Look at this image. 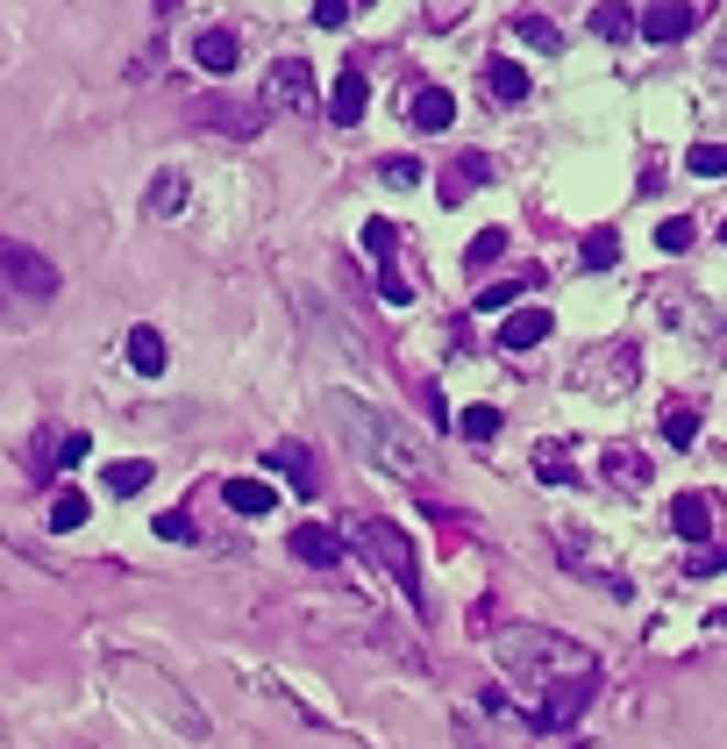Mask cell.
I'll return each instance as SVG.
<instances>
[{"instance_id":"obj_40","label":"cell","mask_w":727,"mask_h":749,"mask_svg":"<svg viewBox=\"0 0 727 749\" xmlns=\"http://www.w3.org/2000/svg\"><path fill=\"white\" fill-rule=\"evenodd\" d=\"M714 628H727V607H714Z\"/></svg>"},{"instance_id":"obj_25","label":"cell","mask_w":727,"mask_h":749,"mask_svg":"<svg viewBox=\"0 0 727 749\" xmlns=\"http://www.w3.org/2000/svg\"><path fill=\"white\" fill-rule=\"evenodd\" d=\"M86 514H94V500H86V492H57V500H51V529H57V535L86 529Z\"/></svg>"},{"instance_id":"obj_6","label":"cell","mask_w":727,"mask_h":749,"mask_svg":"<svg viewBox=\"0 0 727 749\" xmlns=\"http://www.w3.org/2000/svg\"><path fill=\"white\" fill-rule=\"evenodd\" d=\"M0 279H8L14 293H29V300L57 293V264L43 258V250H29V243H8V236H0Z\"/></svg>"},{"instance_id":"obj_20","label":"cell","mask_w":727,"mask_h":749,"mask_svg":"<svg viewBox=\"0 0 727 749\" xmlns=\"http://www.w3.org/2000/svg\"><path fill=\"white\" fill-rule=\"evenodd\" d=\"M129 365L143 371V379H158V371H164V336H158L150 322H135V328H129Z\"/></svg>"},{"instance_id":"obj_34","label":"cell","mask_w":727,"mask_h":749,"mask_svg":"<svg viewBox=\"0 0 727 749\" xmlns=\"http://www.w3.org/2000/svg\"><path fill=\"white\" fill-rule=\"evenodd\" d=\"M364 250H371V258H392V221H364Z\"/></svg>"},{"instance_id":"obj_31","label":"cell","mask_w":727,"mask_h":749,"mask_svg":"<svg viewBox=\"0 0 727 749\" xmlns=\"http://www.w3.org/2000/svg\"><path fill=\"white\" fill-rule=\"evenodd\" d=\"M513 29H521V36L535 43V51H556V22H542V14H521Z\"/></svg>"},{"instance_id":"obj_36","label":"cell","mask_w":727,"mask_h":749,"mask_svg":"<svg viewBox=\"0 0 727 749\" xmlns=\"http://www.w3.org/2000/svg\"><path fill=\"white\" fill-rule=\"evenodd\" d=\"M158 535H164V543H193V521L172 507V514H158Z\"/></svg>"},{"instance_id":"obj_2","label":"cell","mask_w":727,"mask_h":749,"mask_svg":"<svg viewBox=\"0 0 727 749\" xmlns=\"http://www.w3.org/2000/svg\"><path fill=\"white\" fill-rule=\"evenodd\" d=\"M499 664L513 679H535V685H564L578 671H599L593 650L571 636H550V628H499Z\"/></svg>"},{"instance_id":"obj_10","label":"cell","mask_w":727,"mask_h":749,"mask_svg":"<svg viewBox=\"0 0 727 749\" xmlns=\"http://www.w3.org/2000/svg\"><path fill=\"white\" fill-rule=\"evenodd\" d=\"M193 65L215 72V79H229V72L242 65V43L229 36V29H200V36H193Z\"/></svg>"},{"instance_id":"obj_33","label":"cell","mask_w":727,"mask_h":749,"mask_svg":"<svg viewBox=\"0 0 727 749\" xmlns=\"http://www.w3.org/2000/svg\"><path fill=\"white\" fill-rule=\"evenodd\" d=\"M86 457H94V436L65 428V436H57V464H86Z\"/></svg>"},{"instance_id":"obj_19","label":"cell","mask_w":727,"mask_h":749,"mask_svg":"<svg viewBox=\"0 0 727 749\" xmlns=\"http://www.w3.org/2000/svg\"><path fill=\"white\" fill-rule=\"evenodd\" d=\"M599 471L614 478V486H649V457H642V449H628V443H614V449H606V457H599Z\"/></svg>"},{"instance_id":"obj_5","label":"cell","mask_w":727,"mask_h":749,"mask_svg":"<svg viewBox=\"0 0 727 749\" xmlns=\"http://www.w3.org/2000/svg\"><path fill=\"white\" fill-rule=\"evenodd\" d=\"M264 108H285V115H314L322 108V86H314L307 57H279V65L264 72Z\"/></svg>"},{"instance_id":"obj_42","label":"cell","mask_w":727,"mask_h":749,"mask_svg":"<svg viewBox=\"0 0 727 749\" xmlns=\"http://www.w3.org/2000/svg\"><path fill=\"white\" fill-rule=\"evenodd\" d=\"M720 243H727V221H720Z\"/></svg>"},{"instance_id":"obj_11","label":"cell","mask_w":727,"mask_h":749,"mask_svg":"<svg viewBox=\"0 0 727 749\" xmlns=\"http://www.w3.org/2000/svg\"><path fill=\"white\" fill-rule=\"evenodd\" d=\"M293 557H300V564H322V572H336V564H343V535L322 529V521H300V529H293Z\"/></svg>"},{"instance_id":"obj_41","label":"cell","mask_w":727,"mask_h":749,"mask_svg":"<svg viewBox=\"0 0 727 749\" xmlns=\"http://www.w3.org/2000/svg\"><path fill=\"white\" fill-rule=\"evenodd\" d=\"M158 8H178V0H158Z\"/></svg>"},{"instance_id":"obj_15","label":"cell","mask_w":727,"mask_h":749,"mask_svg":"<svg viewBox=\"0 0 727 749\" xmlns=\"http://www.w3.org/2000/svg\"><path fill=\"white\" fill-rule=\"evenodd\" d=\"M485 94H492V108H521L528 100V72L513 65V57H492V65H485Z\"/></svg>"},{"instance_id":"obj_9","label":"cell","mask_w":727,"mask_h":749,"mask_svg":"<svg viewBox=\"0 0 727 749\" xmlns=\"http://www.w3.org/2000/svg\"><path fill=\"white\" fill-rule=\"evenodd\" d=\"M692 29H699V8H685V0H657V8L642 14L649 43H677V36H692Z\"/></svg>"},{"instance_id":"obj_14","label":"cell","mask_w":727,"mask_h":749,"mask_svg":"<svg viewBox=\"0 0 727 749\" xmlns=\"http://www.w3.org/2000/svg\"><path fill=\"white\" fill-rule=\"evenodd\" d=\"M406 122L421 129V137H435V129L457 122V94H443V86H421L414 100H406Z\"/></svg>"},{"instance_id":"obj_1","label":"cell","mask_w":727,"mask_h":749,"mask_svg":"<svg viewBox=\"0 0 727 749\" xmlns=\"http://www.w3.org/2000/svg\"><path fill=\"white\" fill-rule=\"evenodd\" d=\"M328 422L343 428V449H350L357 464H371V471L400 478V486H428V478H435L428 449H421L414 436H406V428L392 422V414L364 408L357 393H328Z\"/></svg>"},{"instance_id":"obj_18","label":"cell","mask_w":727,"mask_h":749,"mask_svg":"<svg viewBox=\"0 0 727 749\" xmlns=\"http://www.w3.org/2000/svg\"><path fill=\"white\" fill-rule=\"evenodd\" d=\"M193 122H200V129H229V137H257V108H221V100H200Z\"/></svg>"},{"instance_id":"obj_8","label":"cell","mask_w":727,"mask_h":749,"mask_svg":"<svg viewBox=\"0 0 727 749\" xmlns=\"http://www.w3.org/2000/svg\"><path fill=\"white\" fill-rule=\"evenodd\" d=\"M550 328H556L550 307H507V314H499V350H535Z\"/></svg>"},{"instance_id":"obj_32","label":"cell","mask_w":727,"mask_h":749,"mask_svg":"<svg viewBox=\"0 0 727 749\" xmlns=\"http://www.w3.org/2000/svg\"><path fill=\"white\" fill-rule=\"evenodd\" d=\"M692 236H699V229H692L685 215H671V221L657 229V243H663V250H692Z\"/></svg>"},{"instance_id":"obj_28","label":"cell","mask_w":727,"mask_h":749,"mask_svg":"<svg viewBox=\"0 0 727 749\" xmlns=\"http://www.w3.org/2000/svg\"><path fill=\"white\" fill-rule=\"evenodd\" d=\"M178 200H186V178H178V172L150 178V215H178Z\"/></svg>"},{"instance_id":"obj_29","label":"cell","mask_w":727,"mask_h":749,"mask_svg":"<svg viewBox=\"0 0 727 749\" xmlns=\"http://www.w3.org/2000/svg\"><path fill=\"white\" fill-rule=\"evenodd\" d=\"M457 428H464L471 443H492V436H499V408H464V414H457Z\"/></svg>"},{"instance_id":"obj_16","label":"cell","mask_w":727,"mask_h":749,"mask_svg":"<svg viewBox=\"0 0 727 749\" xmlns=\"http://www.w3.org/2000/svg\"><path fill=\"white\" fill-rule=\"evenodd\" d=\"M671 529L685 535V543H706V535H714V507H706V492H677V500H671Z\"/></svg>"},{"instance_id":"obj_27","label":"cell","mask_w":727,"mask_h":749,"mask_svg":"<svg viewBox=\"0 0 727 749\" xmlns=\"http://www.w3.org/2000/svg\"><path fill=\"white\" fill-rule=\"evenodd\" d=\"M585 264H593V272H614V264H620V236L614 229H585Z\"/></svg>"},{"instance_id":"obj_4","label":"cell","mask_w":727,"mask_h":749,"mask_svg":"<svg viewBox=\"0 0 727 749\" xmlns=\"http://www.w3.org/2000/svg\"><path fill=\"white\" fill-rule=\"evenodd\" d=\"M599 671H578V679H564V685H550V693L535 699V714H528V728H542V736H556V728H571L585 707L599 699Z\"/></svg>"},{"instance_id":"obj_17","label":"cell","mask_w":727,"mask_h":749,"mask_svg":"<svg viewBox=\"0 0 727 749\" xmlns=\"http://www.w3.org/2000/svg\"><path fill=\"white\" fill-rule=\"evenodd\" d=\"M221 500H229L236 514H271L279 486H271V478H229V486H221Z\"/></svg>"},{"instance_id":"obj_38","label":"cell","mask_w":727,"mask_h":749,"mask_svg":"<svg viewBox=\"0 0 727 749\" xmlns=\"http://www.w3.org/2000/svg\"><path fill=\"white\" fill-rule=\"evenodd\" d=\"M386 178H392V186H414L421 164H414V158H392V164H386Z\"/></svg>"},{"instance_id":"obj_24","label":"cell","mask_w":727,"mask_h":749,"mask_svg":"<svg viewBox=\"0 0 727 749\" xmlns=\"http://www.w3.org/2000/svg\"><path fill=\"white\" fill-rule=\"evenodd\" d=\"M528 286H535V272H513V279H492V286L478 293V307H485V314H507V307H513V300H521Z\"/></svg>"},{"instance_id":"obj_26","label":"cell","mask_w":727,"mask_h":749,"mask_svg":"<svg viewBox=\"0 0 727 749\" xmlns=\"http://www.w3.org/2000/svg\"><path fill=\"white\" fill-rule=\"evenodd\" d=\"M585 22H593V36H606V43H620V36H628V29H634V14L620 8V0H599V8L585 14Z\"/></svg>"},{"instance_id":"obj_39","label":"cell","mask_w":727,"mask_h":749,"mask_svg":"<svg viewBox=\"0 0 727 749\" xmlns=\"http://www.w3.org/2000/svg\"><path fill=\"white\" fill-rule=\"evenodd\" d=\"M720 564H727V550H699V557H692V572L706 578V572H720Z\"/></svg>"},{"instance_id":"obj_30","label":"cell","mask_w":727,"mask_h":749,"mask_svg":"<svg viewBox=\"0 0 727 749\" xmlns=\"http://www.w3.org/2000/svg\"><path fill=\"white\" fill-rule=\"evenodd\" d=\"M685 164H692L699 178H720V172H727V150H720V143H692V158H685Z\"/></svg>"},{"instance_id":"obj_23","label":"cell","mask_w":727,"mask_h":749,"mask_svg":"<svg viewBox=\"0 0 727 749\" xmlns=\"http://www.w3.org/2000/svg\"><path fill=\"white\" fill-rule=\"evenodd\" d=\"M663 436H671V449H692V443H699V408H692V400L663 408Z\"/></svg>"},{"instance_id":"obj_12","label":"cell","mask_w":727,"mask_h":749,"mask_svg":"<svg viewBox=\"0 0 727 749\" xmlns=\"http://www.w3.org/2000/svg\"><path fill=\"white\" fill-rule=\"evenodd\" d=\"M364 108H371V86H364V72L350 65V72L336 79V94H328V122H336V129H357Z\"/></svg>"},{"instance_id":"obj_35","label":"cell","mask_w":727,"mask_h":749,"mask_svg":"<svg viewBox=\"0 0 727 749\" xmlns=\"http://www.w3.org/2000/svg\"><path fill=\"white\" fill-rule=\"evenodd\" d=\"M378 293H386V300H392V307H406V300H414V286H406V279H400V272H386V264H378Z\"/></svg>"},{"instance_id":"obj_21","label":"cell","mask_w":727,"mask_h":749,"mask_svg":"<svg viewBox=\"0 0 727 749\" xmlns=\"http://www.w3.org/2000/svg\"><path fill=\"white\" fill-rule=\"evenodd\" d=\"M150 478H158V464H143V457H121V464H108V471H100V486H108V492H143Z\"/></svg>"},{"instance_id":"obj_7","label":"cell","mask_w":727,"mask_h":749,"mask_svg":"<svg viewBox=\"0 0 727 749\" xmlns=\"http://www.w3.org/2000/svg\"><path fill=\"white\" fill-rule=\"evenodd\" d=\"M264 464L300 492V500H307V492H322V464H314V449H307V443H271V449H264Z\"/></svg>"},{"instance_id":"obj_13","label":"cell","mask_w":727,"mask_h":749,"mask_svg":"<svg viewBox=\"0 0 727 749\" xmlns=\"http://www.w3.org/2000/svg\"><path fill=\"white\" fill-rule=\"evenodd\" d=\"M485 178H492V158H485V150H457V164L443 172V207H457L464 193L485 186Z\"/></svg>"},{"instance_id":"obj_37","label":"cell","mask_w":727,"mask_h":749,"mask_svg":"<svg viewBox=\"0 0 727 749\" xmlns=\"http://www.w3.org/2000/svg\"><path fill=\"white\" fill-rule=\"evenodd\" d=\"M314 22H322V29H343V22H350V0H314Z\"/></svg>"},{"instance_id":"obj_3","label":"cell","mask_w":727,"mask_h":749,"mask_svg":"<svg viewBox=\"0 0 727 749\" xmlns=\"http://www.w3.org/2000/svg\"><path fill=\"white\" fill-rule=\"evenodd\" d=\"M350 535H357V550H371L378 572H386L392 586L406 593V607H414V614H435V607H428V586H421V557H414V543H406L392 521L364 514V521H350Z\"/></svg>"},{"instance_id":"obj_22","label":"cell","mask_w":727,"mask_h":749,"mask_svg":"<svg viewBox=\"0 0 727 749\" xmlns=\"http://www.w3.org/2000/svg\"><path fill=\"white\" fill-rule=\"evenodd\" d=\"M499 258H507V229H478L471 250H464V272H492Z\"/></svg>"}]
</instances>
